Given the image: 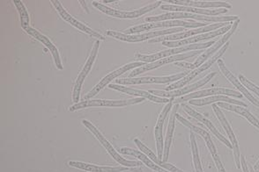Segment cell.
Segmentation results:
<instances>
[{"label":"cell","instance_id":"24","mask_svg":"<svg viewBox=\"0 0 259 172\" xmlns=\"http://www.w3.org/2000/svg\"><path fill=\"white\" fill-rule=\"evenodd\" d=\"M183 108H184V111H186L188 114L191 116L192 118L196 119L198 122L203 123V124H204V125L222 142V143H224L227 147H229V149H233L231 142H229V140L226 138L224 135H222V134L216 129L213 124H212L207 118H205V116H203L201 113H199L198 111H195L194 109L190 107L189 105H183Z\"/></svg>","mask_w":259,"mask_h":172},{"label":"cell","instance_id":"15","mask_svg":"<svg viewBox=\"0 0 259 172\" xmlns=\"http://www.w3.org/2000/svg\"><path fill=\"white\" fill-rule=\"evenodd\" d=\"M216 95H225V96H231V97H235V98H242V96L241 93H239L238 91H233L229 89H225V88H212V89H206L203 91H195L189 95H185L180 98H174L173 99V104L174 105H179L180 103L184 102L190 101L192 99H198V98H207L211 96H216Z\"/></svg>","mask_w":259,"mask_h":172},{"label":"cell","instance_id":"19","mask_svg":"<svg viewBox=\"0 0 259 172\" xmlns=\"http://www.w3.org/2000/svg\"><path fill=\"white\" fill-rule=\"evenodd\" d=\"M239 22H240V20L235 21V23L232 25V28L227 34H224L222 38H220V40L217 42H215L212 46L208 48L207 50L204 51L199 55V58H198V59L193 64L195 65V67L198 68L200 65H203L204 63L207 61L209 58H211L213 54H216L227 42H229V39L231 38V36L234 34L235 30H236V28L238 27Z\"/></svg>","mask_w":259,"mask_h":172},{"label":"cell","instance_id":"1","mask_svg":"<svg viewBox=\"0 0 259 172\" xmlns=\"http://www.w3.org/2000/svg\"><path fill=\"white\" fill-rule=\"evenodd\" d=\"M182 19H192L196 21H206V22H215V23H229L230 21H238V16H219V17H211L205 15H198V14H189V13H175L169 12L167 14H160L153 17H147L145 21L147 23H154V22H160V21H180Z\"/></svg>","mask_w":259,"mask_h":172},{"label":"cell","instance_id":"13","mask_svg":"<svg viewBox=\"0 0 259 172\" xmlns=\"http://www.w3.org/2000/svg\"><path fill=\"white\" fill-rule=\"evenodd\" d=\"M216 73L215 72H211L209 74L206 75L205 78L199 80V81L195 83L193 85H188V86H184V87L180 88L178 90H174V91H158V90H150L149 92L153 95L160 97V98H169V99H174V98H180L185 95L190 94L192 93V91H196L198 88L203 87L204 85H206L208 82L211 81V78L215 77Z\"/></svg>","mask_w":259,"mask_h":172},{"label":"cell","instance_id":"37","mask_svg":"<svg viewBox=\"0 0 259 172\" xmlns=\"http://www.w3.org/2000/svg\"><path fill=\"white\" fill-rule=\"evenodd\" d=\"M211 156H212V158L214 160L215 164H216V167H217V169H218V171L226 172L225 168H224V166L222 164V161H221V159L219 157L218 154L211 155Z\"/></svg>","mask_w":259,"mask_h":172},{"label":"cell","instance_id":"26","mask_svg":"<svg viewBox=\"0 0 259 172\" xmlns=\"http://www.w3.org/2000/svg\"><path fill=\"white\" fill-rule=\"evenodd\" d=\"M69 165L76 169H83L89 172H121L129 171H140V169H129L128 167H108V166H98L87 162H76L71 161L69 162Z\"/></svg>","mask_w":259,"mask_h":172},{"label":"cell","instance_id":"35","mask_svg":"<svg viewBox=\"0 0 259 172\" xmlns=\"http://www.w3.org/2000/svg\"><path fill=\"white\" fill-rule=\"evenodd\" d=\"M14 4L15 5L16 8H17L19 14H20L21 27L24 29L26 27H30V26H29V22H30L29 15H28L27 8L25 7L23 3H22L21 1H20V0H14Z\"/></svg>","mask_w":259,"mask_h":172},{"label":"cell","instance_id":"11","mask_svg":"<svg viewBox=\"0 0 259 172\" xmlns=\"http://www.w3.org/2000/svg\"><path fill=\"white\" fill-rule=\"evenodd\" d=\"M229 23H230V22H229ZM229 23H215L212 24V25H207V26L204 27L196 28V29H192V30L184 31V32L178 33V34L154 38V39L150 40L149 42L150 43H155V42H163V41H180V40H184V39H187V38L192 37V36H196V35H198L199 34H206V33L218 30L220 28L229 25Z\"/></svg>","mask_w":259,"mask_h":172},{"label":"cell","instance_id":"34","mask_svg":"<svg viewBox=\"0 0 259 172\" xmlns=\"http://www.w3.org/2000/svg\"><path fill=\"white\" fill-rule=\"evenodd\" d=\"M191 147L195 170H196V172H204L203 168H202L199 154H198V144H197V142H196L193 132H191Z\"/></svg>","mask_w":259,"mask_h":172},{"label":"cell","instance_id":"18","mask_svg":"<svg viewBox=\"0 0 259 172\" xmlns=\"http://www.w3.org/2000/svg\"><path fill=\"white\" fill-rule=\"evenodd\" d=\"M173 99H171L170 102H168L166 105L164 106L162 111L159 115V118L156 122V125L154 128V136H155V141H156V149L157 155H158V158L160 160L162 159L163 156V126L165 123V121L167 119L168 112L172 110V106H173Z\"/></svg>","mask_w":259,"mask_h":172},{"label":"cell","instance_id":"5","mask_svg":"<svg viewBox=\"0 0 259 172\" xmlns=\"http://www.w3.org/2000/svg\"><path fill=\"white\" fill-rule=\"evenodd\" d=\"M93 6L96 7V9H98L100 12H102L103 14H107L109 16H112L114 18H118V19H136V18L140 17L144 14L149 13L151 11L154 10L157 7H159L161 4V1H156L153 4L147 5V7H142L138 10L131 11H120L110 8L107 7L103 4L97 2V1H93Z\"/></svg>","mask_w":259,"mask_h":172},{"label":"cell","instance_id":"20","mask_svg":"<svg viewBox=\"0 0 259 172\" xmlns=\"http://www.w3.org/2000/svg\"><path fill=\"white\" fill-rule=\"evenodd\" d=\"M212 109L214 111L215 115L217 116L220 122L222 123L223 129L227 132V134L229 135V140L232 144L233 150H234V156H235V162L237 168H241V155H240V151H239L238 142L236 140L235 134L233 132L232 128L229 125L228 120L226 119L225 115L222 112V109H220L218 105L216 104L212 105Z\"/></svg>","mask_w":259,"mask_h":172},{"label":"cell","instance_id":"41","mask_svg":"<svg viewBox=\"0 0 259 172\" xmlns=\"http://www.w3.org/2000/svg\"><path fill=\"white\" fill-rule=\"evenodd\" d=\"M249 172H255L254 169L252 168V166H249Z\"/></svg>","mask_w":259,"mask_h":172},{"label":"cell","instance_id":"16","mask_svg":"<svg viewBox=\"0 0 259 172\" xmlns=\"http://www.w3.org/2000/svg\"><path fill=\"white\" fill-rule=\"evenodd\" d=\"M52 3L53 4L55 9L58 12L59 16H60L64 21H66L67 23L72 25V27H75V28H77L78 30L81 31L83 33L89 34V35L92 36V37L98 39L100 41H103V40H104V37H103L102 34L97 33L96 31L93 30L92 28H90V27H88L85 24H83L82 22H80V21H78V20H76L75 18L72 17V15L69 14L67 11L65 10V8L62 6V4L60 3L59 1H58V0H52Z\"/></svg>","mask_w":259,"mask_h":172},{"label":"cell","instance_id":"22","mask_svg":"<svg viewBox=\"0 0 259 172\" xmlns=\"http://www.w3.org/2000/svg\"><path fill=\"white\" fill-rule=\"evenodd\" d=\"M160 8L163 11H170L175 13H189V14H198V15H207V16H218L221 14H224L228 12L225 8H220L214 10H207V9H200L194 7H181V6H175V5H163Z\"/></svg>","mask_w":259,"mask_h":172},{"label":"cell","instance_id":"7","mask_svg":"<svg viewBox=\"0 0 259 172\" xmlns=\"http://www.w3.org/2000/svg\"><path fill=\"white\" fill-rule=\"evenodd\" d=\"M83 125L85 126L87 129H89V131L92 133L93 135L96 136V138L99 141L100 143L104 147L106 151L109 153V155L112 156V158L115 159L116 162H119L121 165H123L124 167H138V166L141 165V162H138V161H128L125 158H123V156L119 155L118 151H116V149L111 145V143L104 137V135L100 132L99 129L96 128V126L93 125L91 122L87 121V120H83L82 121Z\"/></svg>","mask_w":259,"mask_h":172},{"label":"cell","instance_id":"25","mask_svg":"<svg viewBox=\"0 0 259 172\" xmlns=\"http://www.w3.org/2000/svg\"><path fill=\"white\" fill-rule=\"evenodd\" d=\"M218 65L219 68H220V70L222 71V74L224 75V77H225L228 80H229L231 84H232L235 87L237 88L239 91L242 92V95H244L245 96V98L249 100V102H251L253 105H256V107L259 108V101L256 99L254 96H253L250 92H249L248 90H247V88L244 86V85H242V83L240 82V80H238L237 78H235V76L229 71V69L226 67L225 64H224V62L222 61V60H219L218 61Z\"/></svg>","mask_w":259,"mask_h":172},{"label":"cell","instance_id":"21","mask_svg":"<svg viewBox=\"0 0 259 172\" xmlns=\"http://www.w3.org/2000/svg\"><path fill=\"white\" fill-rule=\"evenodd\" d=\"M25 32H27V34L31 35L32 37L36 39L38 41H40L41 43L45 45V47L48 48L51 54H52V58L54 59L55 65L56 67L58 68V70H63V64H62L61 58H60V54H59V51H58L57 47L55 46L54 44L52 43L51 40L49 39L47 36H45L44 34H41L39 31L34 29L33 27H28L24 28Z\"/></svg>","mask_w":259,"mask_h":172},{"label":"cell","instance_id":"6","mask_svg":"<svg viewBox=\"0 0 259 172\" xmlns=\"http://www.w3.org/2000/svg\"><path fill=\"white\" fill-rule=\"evenodd\" d=\"M145 98H135L123 100H109V99H89L78 102L69 108V111H75L89 107H123L128 105H136L144 102Z\"/></svg>","mask_w":259,"mask_h":172},{"label":"cell","instance_id":"36","mask_svg":"<svg viewBox=\"0 0 259 172\" xmlns=\"http://www.w3.org/2000/svg\"><path fill=\"white\" fill-rule=\"evenodd\" d=\"M239 80H240V82H241L242 85H244L247 89H249V91H253L254 93H256L259 97V87L257 85L251 83V82L248 80L245 77H243L242 75L239 76Z\"/></svg>","mask_w":259,"mask_h":172},{"label":"cell","instance_id":"2","mask_svg":"<svg viewBox=\"0 0 259 172\" xmlns=\"http://www.w3.org/2000/svg\"><path fill=\"white\" fill-rule=\"evenodd\" d=\"M214 41H208V42H204V43H196L188 45V46H184V47H174V48H169L167 50L160 51L158 53L154 54H141L137 53L135 54V58L139 60V62H143V63H154V62L158 61L162 58H169L177 54H180V53L184 52H189V51L201 50L207 48L210 46H212L214 44Z\"/></svg>","mask_w":259,"mask_h":172},{"label":"cell","instance_id":"39","mask_svg":"<svg viewBox=\"0 0 259 172\" xmlns=\"http://www.w3.org/2000/svg\"><path fill=\"white\" fill-rule=\"evenodd\" d=\"M241 167H242V171L249 172V166H248V164H247L245 157H244L243 155L241 156Z\"/></svg>","mask_w":259,"mask_h":172},{"label":"cell","instance_id":"28","mask_svg":"<svg viewBox=\"0 0 259 172\" xmlns=\"http://www.w3.org/2000/svg\"><path fill=\"white\" fill-rule=\"evenodd\" d=\"M190 104L192 105H196V106H203V105H210V104H214L216 102H224V103H228V104H231V105H241L243 107H247L244 102L239 101L236 99H234L232 98H229V96H225V95H216V96H211V97H207V98H198V99H192L190 100Z\"/></svg>","mask_w":259,"mask_h":172},{"label":"cell","instance_id":"40","mask_svg":"<svg viewBox=\"0 0 259 172\" xmlns=\"http://www.w3.org/2000/svg\"><path fill=\"white\" fill-rule=\"evenodd\" d=\"M254 169H259V160L256 162V165L254 167Z\"/></svg>","mask_w":259,"mask_h":172},{"label":"cell","instance_id":"31","mask_svg":"<svg viewBox=\"0 0 259 172\" xmlns=\"http://www.w3.org/2000/svg\"><path fill=\"white\" fill-rule=\"evenodd\" d=\"M134 143H135L137 147L140 149V151L143 152L144 154H146L154 163H156L157 165L160 166V168L167 169V170L170 172H186L182 170V169H178V167H176V166L171 164V163L163 162L162 160L158 158L156 155H154V152L151 151L150 149H148L147 146L145 145L143 142L140 141L139 139H135V140H134Z\"/></svg>","mask_w":259,"mask_h":172},{"label":"cell","instance_id":"4","mask_svg":"<svg viewBox=\"0 0 259 172\" xmlns=\"http://www.w3.org/2000/svg\"><path fill=\"white\" fill-rule=\"evenodd\" d=\"M206 26V24L197 21H160V22H154V23L141 24L136 27H131L129 29L124 31L123 34H136L138 33L145 32V31L152 30L156 28H164V27H183V28H200Z\"/></svg>","mask_w":259,"mask_h":172},{"label":"cell","instance_id":"17","mask_svg":"<svg viewBox=\"0 0 259 172\" xmlns=\"http://www.w3.org/2000/svg\"><path fill=\"white\" fill-rule=\"evenodd\" d=\"M231 28H232V25H231V23H229V25H227L225 27H222V28H220L218 30L213 31V32H210V33H206V34H198V35H196V36H192V37L187 38V39H184V40H180V41H163L161 43H162L163 46L172 47V48L184 47V46H188V45H191V44L198 43V41L210 40V39L217 37V36L222 35V34L224 35Z\"/></svg>","mask_w":259,"mask_h":172},{"label":"cell","instance_id":"30","mask_svg":"<svg viewBox=\"0 0 259 172\" xmlns=\"http://www.w3.org/2000/svg\"><path fill=\"white\" fill-rule=\"evenodd\" d=\"M178 107H179V105H175L174 107L172 108V110H171L168 125L167 128L166 139H165V143H164L163 156H162L163 162H167L168 155H169V149H170L173 135H174L175 122L177 120V114H178L177 111H178Z\"/></svg>","mask_w":259,"mask_h":172},{"label":"cell","instance_id":"29","mask_svg":"<svg viewBox=\"0 0 259 172\" xmlns=\"http://www.w3.org/2000/svg\"><path fill=\"white\" fill-rule=\"evenodd\" d=\"M177 120L181 122L183 125L185 126L186 128L190 129L191 132H193V133H197L198 135H199L201 137H203V139L205 140V144L207 146L208 149H209V151L211 153V155H214L217 154L216 148H215L213 142L211 141V135H209L207 132L205 131V129H201V128H198V127H196V126L193 125L191 122H189L188 120L184 118V117L181 116V115L177 114Z\"/></svg>","mask_w":259,"mask_h":172},{"label":"cell","instance_id":"27","mask_svg":"<svg viewBox=\"0 0 259 172\" xmlns=\"http://www.w3.org/2000/svg\"><path fill=\"white\" fill-rule=\"evenodd\" d=\"M169 3L177 4L178 6L186 7H194V8H225V9H231L232 7L227 2L222 1H194V0H176V1H168Z\"/></svg>","mask_w":259,"mask_h":172},{"label":"cell","instance_id":"9","mask_svg":"<svg viewBox=\"0 0 259 172\" xmlns=\"http://www.w3.org/2000/svg\"><path fill=\"white\" fill-rule=\"evenodd\" d=\"M100 41H96L92 47V50L90 52L89 58L85 62L84 67L82 69L81 71L79 72L78 77L76 78L75 84L73 86V91H72V101L74 102L75 104L78 103L79 101V97H80V91H81L82 85L83 83L85 81V78L89 76L90 71L92 70L94 64L96 62V56L98 54V50H99Z\"/></svg>","mask_w":259,"mask_h":172},{"label":"cell","instance_id":"33","mask_svg":"<svg viewBox=\"0 0 259 172\" xmlns=\"http://www.w3.org/2000/svg\"><path fill=\"white\" fill-rule=\"evenodd\" d=\"M219 107H222V109H225L227 111H234L238 114L242 115V117L247 119L254 127L259 129V121L250 112V111L246 109V107L241 106V105H231L224 102H219L217 104Z\"/></svg>","mask_w":259,"mask_h":172},{"label":"cell","instance_id":"3","mask_svg":"<svg viewBox=\"0 0 259 172\" xmlns=\"http://www.w3.org/2000/svg\"><path fill=\"white\" fill-rule=\"evenodd\" d=\"M184 32V28L183 27H175V28H168L166 30L154 31V32H148L145 34H125L123 33H118L116 31L108 30L106 34L108 36L119 40V41H126V42H140V41H147L152 40L154 38L161 37L166 35H171L172 34H178Z\"/></svg>","mask_w":259,"mask_h":172},{"label":"cell","instance_id":"14","mask_svg":"<svg viewBox=\"0 0 259 172\" xmlns=\"http://www.w3.org/2000/svg\"><path fill=\"white\" fill-rule=\"evenodd\" d=\"M190 72L184 71L182 73L168 76V77H147V78H121L116 80V84L120 85H145V84H168L172 82H178L187 76Z\"/></svg>","mask_w":259,"mask_h":172},{"label":"cell","instance_id":"8","mask_svg":"<svg viewBox=\"0 0 259 172\" xmlns=\"http://www.w3.org/2000/svg\"><path fill=\"white\" fill-rule=\"evenodd\" d=\"M229 42H227L216 54H213L211 58H209L207 61L204 63L203 65H200L199 67L193 70V71L190 72L187 76H185L184 78L180 79L179 81L176 82L174 84L168 85L167 87L165 88V91H174V90H178V89H180V88L184 87V86L187 85V84H189L192 79H194L196 77H198V75L201 74L203 71H206V70H208L209 68L211 67V65H213L214 63L219 61L220 58H222V55L225 53L226 50L229 48Z\"/></svg>","mask_w":259,"mask_h":172},{"label":"cell","instance_id":"12","mask_svg":"<svg viewBox=\"0 0 259 172\" xmlns=\"http://www.w3.org/2000/svg\"><path fill=\"white\" fill-rule=\"evenodd\" d=\"M202 53H203V51L201 50L191 51L189 53H184V54H177V55H173V56H169V58H162V59H160L158 61L151 63V64H147L142 67L137 68L135 70H133L131 72V74H129V78H134L138 75L142 74V73L152 71V70H155V69H158L160 66H163L165 65H168V64H172V63H178V62H183V60L193 58L195 55L202 54Z\"/></svg>","mask_w":259,"mask_h":172},{"label":"cell","instance_id":"23","mask_svg":"<svg viewBox=\"0 0 259 172\" xmlns=\"http://www.w3.org/2000/svg\"><path fill=\"white\" fill-rule=\"evenodd\" d=\"M109 87L115 91H120V92H123L125 94L132 95V96H137L139 98H143L145 99H148L151 101L154 102V103H166L167 104L168 102L171 101L169 98H160L155 95H153L150 93L149 91H142V90H137L134 88L126 87L125 85H109Z\"/></svg>","mask_w":259,"mask_h":172},{"label":"cell","instance_id":"38","mask_svg":"<svg viewBox=\"0 0 259 172\" xmlns=\"http://www.w3.org/2000/svg\"><path fill=\"white\" fill-rule=\"evenodd\" d=\"M175 65L178 66V67L187 69V70H195V69H197V68L195 67V65L193 64H190V63H186V62H178V63H175Z\"/></svg>","mask_w":259,"mask_h":172},{"label":"cell","instance_id":"32","mask_svg":"<svg viewBox=\"0 0 259 172\" xmlns=\"http://www.w3.org/2000/svg\"><path fill=\"white\" fill-rule=\"evenodd\" d=\"M119 152L123 155H133L134 157L139 159L140 162L145 163L147 167L154 169L155 172H167V169L160 168V166L154 163L146 154H144L143 152L140 151V150H135V149H130V148H121Z\"/></svg>","mask_w":259,"mask_h":172},{"label":"cell","instance_id":"10","mask_svg":"<svg viewBox=\"0 0 259 172\" xmlns=\"http://www.w3.org/2000/svg\"><path fill=\"white\" fill-rule=\"evenodd\" d=\"M146 65L147 64L143 63V62H134V63H131V64L123 65L122 67H120L118 70L110 72L109 74L104 77L95 87L93 88L92 90L89 91V93L85 94V100H89V99L94 98L95 96L99 93L100 91L103 90V88H105V86L109 85L114 79L118 78L121 75L124 74L125 72L131 71V70H135L137 68L142 67V66Z\"/></svg>","mask_w":259,"mask_h":172}]
</instances>
